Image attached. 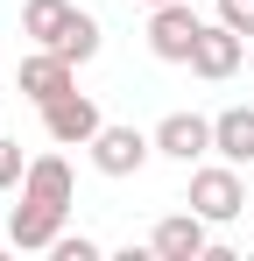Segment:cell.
I'll return each instance as SVG.
<instances>
[{"mask_svg":"<svg viewBox=\"0 0 254 261\" xmlns=\"http://www.w3.org/2000/svg\"><path fill=\"white\" fill-rule=\"evenodd\" d=\"M191 212H205L212 226H233V219L247 212V184H240V163H205V170H191V198H184Z\"/></svg>","mask_w":254,"mask_h":261,"instance_id":"cell-1","label":"cell"},{"mask_svg":"<svg viewBox=\"0 0 254 261\" xmlns=\"http://www.w3.org/2000/svg\"><path fill=\"white\" fill-rule=\"evenodd\" d=\"M198 36H205V14H198L191 0L148 7V57H156V64H191Z\"/></svg>","mask_w":254,"mask_h":261,"instance_id":"cell-2","label":"cell"},{"mask_svg":"<svg viewBox=\"0 0 254 261\" xmlns=\"http://www.w3.org/2000/svg\"><path fill=\"white\" fill-rule=\"evenodd\" d=\"M14 92H21V99H29V106H49V99H64V92H78V64H71V57H64V49H29V57H21V71H14Z\"/></svg>","mask_w":254,"mask_h":261,"instance_id":"cell-3","label":"cell"},{"mask_svg":"<svg viewBox=\"0 0 254 261\" xmlns=\"http://www.w3.org/2000/svg\"><path fill=\"white\" fill-rule=\"evenodd\" d=\"M99 127H106V113H99L92 92H64V99L42 106V134H49L57 148H92V134H99Z\"/></svg>","mask_w":254,"mask_h":261,"instance_id":"cell-4","label":"cell"},{"mask_svg":"<svg viewBox=\"0 0 254 261\" xmlns=\"http://www.w3.org/2000/svg\"><path fill=\"white\" fill-rule=\"evenodd\" d=\"M64 219H71V205H42V198L21 191V205L7 212V240H14V254H49L57 233H64Z\"/></svg>","mask_w":254,"mask_h":261,"instance_id":"cell-5","label":"cell"},{"mask_svg":"<svg viewBox=\"0 0 254 261\" xmlns=\"http://www.w3.org/2000/svg\"><path fill=\"white\" fill-rule=\"evenodd\" d=\"M148 254H156V261H205L212 254V219L205 212H169V219H156Z\"/></svg>","mask_w":254,"mask_h":261,"instance_id":"cell-6","label":"cell"},{"mask_svg":"<svg viewBox=\"0 0 254 261\" xmlns=\"http://www.w3.org/2000/svg\"><path fill=\"white\" fill-rule=\"evenodd\" d=\"M148 155H156V134H141V127H113L106 120V127L92 134V170L99 176H134Z\"/></svg>","mask_w":254,"mask_h":261,"instance_id":"cell-7","label":"cell"},{"mask_svg":"<svg viewBox=\"0 0 254 261\" xmlns=\"http://www.w3.org/2000/svg\"><path fill=\"white\" fill-rule=\"evenodd\" d=\"M240 64H247V36L226 29V21H205V36H198V49H191V71H198L205 85H219V78H233Z\"/></svg>","mask_w":254,"mask_h":261,"instance_id":"cell-8","label":"cell"},{"mask_svg":"<svg viewBox=\"0 0 254 261\" xmlns=\"http://www.w3.org/2000/svg\"><path fill=\"white\" fill-rule=\"evenodd\" d=\"M156 155H169V163H205L212 155V120L205 113H163L156 120Z\"/></svg>","mask_w":254,"mask_h":261,"instance_id":"cell-9","label":"cell"},{"mask_svg":"<svg viewBox=\"0 0 254 261\" xmlns=\"http://www.w3.org/2000/svg\"><path fill=\"white\" fill-rule=\"evenodd\" d=\"M212 155H226V163H254V106H226V113H212Z\"/></svg>","mask_w":254,"mask_h":261,"instance_id":"cell-10","label":"cell"},{"mask_svg":"<svg viewBox=\"0 0 254 261\" xmlns=\"http://www.w3.org/2000/svg\"><path fill=\"white\" fill-rule=\"evenodd\" d=\"M71 0H21V36L29 43H42V49H57L64 43V29H71Z\"/></svg>","mask_w":254,"mask_h":261,"instance_id":"cell-11","label":"cell"},{"mask_svg":"<svg viewBox=\"0 0 254 261\" xmlns=\"http://www.w3.org/2000/svg\"><path fill=\"white\" fill-rule=\"evenodd\" d=\"M21 191L29 198H42V205H71V163L64 155H29V176H21Z\"/></svg>","mask_w":254,"mask_h":261,"instance_id":"cell-12","label":"cell"},{"mask_svg":"<svg viewBox=\"0 0 254 261\" xmlns=\"http://www.w3.org/2000/svg\"><path fill=\"white\" fill-rule=\"evenodd\" d=\"M99 43H106V29H99V21H92V14L78 7V14H71V29H64V43H57V49H64L71 64H92V57H99Z\"/></svg>","mask_w":254,"mask_h":261,"instance_id":"cell-13","label":"cell"},{"mask_svg":"<svg viewBox=\"0 0 254 261\" xmlns=\"http://www.w3.org/2000/svg\"><path fill=\"white\" fill-rule=\"evenodd\" d=\"M49 254H57V261H99L106 247H99L92 233H57V247H49Z\"/></svg>","mask_w":254,"mask_h":261,"instance_id":"cell-14","label":"cell"},{"mask_svg":"<svg viewBox=\"0 0 254 261\" xmlns=\"http://www.w3.org/2000/svg\"><path fill=\"white\" fill-rule=\"evenodd\" d=\"M21 176H29V155H21V141H7V134H0V191H14Z\"/></svg>","mask_w":254,"mask_h":261,"instance_id":"cell-15","label":"cell"},{"mask_svg":"<svg viewBox=\"0 0 254 261\" xmlns=\"http://www.w3.org/2000/svg\"><path fill=\"white\" fill-rule=\"evenodd\" d=\"M219 21H226V29H240V36L254 43V0H219Z\"/></svg>","mask_w":254,"mask_h":261,"instance_id":"cell-16","label":"cell"},{"mask_svg":"<svg viewBox=\"0 0 254 261\" xmlns=\"http://www.w3.org/2000/svg\"><path fill=\"white\" fill-rule=\"evenodd\" d=\"M141 7H169V0H141Z\"/></svg>","mask_w":254,"mask_h":261,"instance_id":"cell-17","label":"cell"},{"mask_svg":"<svg viewBox=\"0 0 254 261\" xmlns=\"http://www.w3.org/2000/svg\"><path fill=\"white\" fill-rule=\"evenodd\" d=\"M247 71H254V43H247Z\"/></svg>","mask_w":254,"mask_h":261,"instance_id":"cell-18","label":"cell"}]
</instances>
